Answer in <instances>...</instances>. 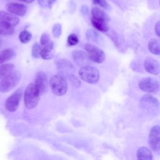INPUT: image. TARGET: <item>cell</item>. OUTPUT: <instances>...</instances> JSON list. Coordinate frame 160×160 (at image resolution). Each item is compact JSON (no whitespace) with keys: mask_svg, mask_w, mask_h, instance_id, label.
Returning a JSON list of instances; mask_svg holds the SVG:
<instances>
[{"mask_svg":"<svg viewBox=\"0 0 160 160\" xmlns=\"http://www.w3.org/2000/svg\"><path fill=\"white\" fill-rule=\"evenodd\" d=\"M34 84L41 94L47 91L48 88V82L47 76L44 72L39 71L37 74Z\"/></svg>","mask_w":160,"mask_h":160,"instance_id":"7c38bea8","label":"cell"},{"mask_svg":"<svg viewBox=\"0 0 160 160\" xmlns=\"http://www.w3.org/2000/svg\"><path fill=\"white\" fill-rule=\"evenodd\" d=\"M14 66L12 64H5L0 66V80L10 74L14 69Z\"/></svg>","mask_w":160,"mask_h":160,"instance_id":"44dd1931","label":"cell"},{"mask_svg":"<svg viewBox=\"0 0 160 160\" xmlns=\"http://www.w3.org/2000/svg\"><path fill=\"white\" fill-rule=\"evenodd\" d=\"M141 107L149 114L158 116L160 111V103L158 100L149 94L144 96L140 101Z\"/></svg>","mask_w":160,"mask_h":160,"instance_id":"7a4b0ae2","label":"cell"},{"mask_svg":"<svg viewBox=\"0 0 160 160\" xmlns=\"http://www.w3.org/2000/svg\"><path fill=\"white\" fill-rule=\"evenodd\" d=\"M93 3L94 4L98 5L99 6L104 8L108 6V4L105 0H93Z\"/></svg>","mask_w":160,"mask_h":160,"instance_id":"f1b7e54d","label":"cell"},{"mask_svg":"<svg viewBox=\"0 0 160 160\" xmlns=\"http://www.w3.org/2000/svg\"><path fill=\"white\" fill-rule=\"evenodd\" d=\"M61 31H62L61 25L59 23L55 24L53 26L52 29V34H53L54 37L58 38L61 34Z\"/></svg>","mask_w":160,"mask_h":160,"instance_id":"cb8c5ba5","label":"cell"},{"mask_svg":"<svg viewBox=\"0 0 160 160\" xmlns=\"http://www.w3.org/2000/svg\"><path fill=\"white\" fill-rule=\"evenodd\" d=\"M146 71L152 74L158 75L160 73V62L152 57H147L144 62Z\"/></svg>","mask_w":160,"mask_h":160,"instance_id":"30bf717a","label":"cell"},{"mask_svg":"<svg viewBox=\"0 0 160 160\" xmlns=\"http://www.w3.org/2000/svg\"><path fill=\"white\" fill-rule=\"evenodd\" d=\"M91 14H92V17L103 19L108 21H109V18L107 15V14L99 8H97V7L93 8L91 10Z\"/></svg>","mask_w":160,"mask_h":160,"instance_id":"7402d4cb","label":"cell"},{"mask_svg":"<svg viewBox=\"0 0 160 160\" xmlns=\"http://www.w3.org/2000/svg\"><path fill=\"white\" fill-rule=\"evenodd\" d=\"M72 58L74 61L78 66L81 67L88 66L91 61L88 54L81 51H74L72 54Z\"/></svg>","mask_w":160,"mask_h":160,"instance_id":"8fae6325","label":"cell"},{"mask_svg":"<svg viewBox=\"0 0 160 160\" xmlns=\"http://www.w3.org/2000/svg\"><path fill=\"white\" fill-rule=\"evenodd\" d=\"M41 48L38 44H34L32 48V55L34 58H39L41 56Z\"/></svg>","mask_w":160,"mask_h":160,"instance_id":"d4e9b609","label":"cell"},{"mask_svg":"<svg viewBox=\"0 0 160 160\" xmlns=\"http://www.w3.org/2000/svg\"><path fill=\"white\" fill-rule=\"evenodd\" d=\"M41 94L36 88L34 83H30L26 88L24 95V102L28 109L35 108L39 101Z\"/></svg>","mask_w":160,"mask_h":160,"instance_id":"6da1fadb","label":"cell"},{"mask_svg":"<svg viewBox=\"0 0 160 160\" xmlns=\"http://www.w3.org/2000/svg\"><path fill=\"white\" fill-rule=\"evenodd\" d=\"M159 6H160V0H159Z\"/></svg>","mask_w":160,"mask_h":160,"instance_id":"d6a6232c","label":"cell"},{"mask_svg":"<svg viewBox=\"0 0 160 160\" xmlns=\"http://www.w3.org/2000/svg\"><path fill=\"white\" fill-rule=\"evenodd\" d=\"M14 27L4 22H0V35L8 36L14 34Z\"/></svg>","mask_w":160,"mask_h":160,"instance_id":"ffe728a7","label":"cell"},{"mask_svg":"<svg viewBox=\"0 0 160 160\" xmlns=\"http://www.w3.org/2000/svg\"><path fill=\"white\" fill-rule=\"evenodd\" d=\"M55 53L54 44L50 42L48 44L44 46V48L41 50V56L44 59H50L53 58Z\"/></svg>","mask_w":160,"mask_h":160,"instance_id":"2e32d148","label":"cell"},{"mask_svg":"<svg viewBox=\"0 0 160 160\" xmlns=\"http://www.w3.org/2000/svg\"><path fill=\"white\" fill-rule=\"evenodd\" d=\"M32 38V35L31 32L28 31H22L20 32L19 35V41L22 43H27Z\"/></svg>","mask_w":160,"mask_h":160,"instance_id":"603a6c76","label":"cell"},{"mask_svg":"<svg viewBox=\"0 0 160 160\" xmlns=\"http://www.w3.org/2000/svg\"><path fill=\"white\" fill-rule=\"evenodd\" d=\"M149 51L154 54H160V39L158 38H152L148 44Z\"/></svg>","mask_w":160,"mask_h":160,"instance_id":"ac0fdd59","label":"cell"},{"mask_svg":"<svg viewBox=\"0 0 160 160\" xmlns=\"http://www.w3.org/2000/svg\"><path fill=\"white\" fill-rule=\"evenodd\" d=\"M79 75L83 81L90 84L96 83L100 76L98 70L89 65L82 67L79 71Z\"/></svg>","mask_w":160,"mask_h":160,"instance_id":"5b68a950","label":"cell"},{"mask_svg":"<svg viewBox=\"0 0 160 160\" xmlns=\"http://www.w3.org/2000/svg\"><path fill=\"white\" fill-rule=\"evenodd\" d=\"M148 142L152 150L160 152V126H154L151 129Z\"/></svg>","mask_w":160,"mask_h":160,"instance_id":"ba28073f","label":"cell"},{"mask_svg":"<svg viewBox=\"0 0 160 160\" xmlns=\"http://www.w3.org/2000/svg\"><path fill=\"white\" fill-rule=\"evenodd\" d=\"M137 158L139 160H151L152 159L151 151L146 147H141L137 151Z\"/></svg>","mask_w":160,"mask_h":160,"instance_id":"e0dca14e","label":"cell"},{"mask_svg":"<svg viewBox=\"0 0 160 160\" xmlns=\"http://www.w3.org/2000/svg\"><path fill=\"white\" fill-rule=\"evenodd\" d=\"M84 48L92 61L96 63H102L104 61L105 53L99 48L91 44H86Z\"/></svg>","mask_w":160,"mask_h":160,"instance_id":"8992f818","label":"cell"},{"mask_svg":"<svg viewBox=\"0 0 160 160\" xmlns=\"http://www.w3.org/2000/svg\"><path fill=\"white\" fill-rule=\"evenodd\" d=\"M51 41H50L49 36L46 33L42 34L41 37V45L46 46V45L48 44Z\"/></svg>","mask_w":160,"mask_h":160,"instance_id":"83f0119b","label":"cell"},{"mask_svg":"<svg viewBox=\"0 0 160 160\" xmlns=\"http://www.w3.org/2000/svg\"><path fill=\"white\" fill-rule=\"evenodd\" d=\"M49 86L52 92L56 96L64 95L68 89V84L65 78L61 74L52 76L49 80Z\"/></svg>","mask_w":160,"mask_h":160,"instance_id":"3957f363","label":"cell"},{"mask_svg":"<svg viewBox=\"0 0 160 160\" xmlns=\"http://www.w3.org/2000/svg\"><path fill=\"white\" fill-rule=\"evenodd\" d=\"M139 88L145 92L156 93L160 90L159 82L152 78H144L141 79L138 83Z\"/></svg>","mask_w":160,"mask_h":160,"instance_id":"52a82bcc","label":"cell"},{"mask_svg":"<svg viewBox=\"0 0 160 160\" xmlns=\"http://www.w3.org/2000/svg\"><path fill=\"white\" fill-rule=\"evenodd\" d=\"M21 73L18 71H13L10 74L1 79L0 82V92H7L14 88L21 79Z\"/></svg>","mask_w":160,"mask_h":160,"instance_id":"277c9868","label":"cell"},{"mask_svg":"<svg viewBox=\"0 0 160 160\" xmlns=\"http://www.w3.org/2000/svg\"><path fill=\"white\" fill-rule=\"evenodd\" d=\"M0 22H6L15 27L19 23V19L9 12L0 11Z\"/></svg>","mask_w":160,"mask_h":160,"instance_id":"5bb4252c","label":"cell"},{"mask_svg":"<svg viewBox=\"0 0 160 160\" xmlns=\"http://www.w3.org/2000/svg\"><path fill=\"white\" fill-rule=\"evenodd\" d=\"M22 95V90L21 88H19L9 96L5 102V107L6 109L10 112L15 111L18 108Z\"/></svg>","mask_w":160,"mask_h":160,"instance_id":"9c48e42d","label":"cell"},{"mask_svg":"<svg viewBox=\"0 0 160 160\" xmlns=\"http://www.w3.org/2000/svg\"><path fill=\"white\" fill-rule=\"evenodd\" d=\"M56 0H38L39 4L42 8H51Z\"/></svg>","mask_w":160,"mask_h":160,"instance_id":"4316f807","label":"cell"},{"mask_svg":"<svg viewBox=\"0 0 160 160\" xmlns=\"http://www.w3.org/2000/svg\"><path fill=\"white\" fill-rule=\"evenodd\" d=\"M15 56L14 51L11 48H6L0 51V64L11 59Z\"/></svg>","mask_w":160,"mask_h":160,"instance_id":"d6986e66","label":"cell"},{"mask_svg":"<svg viewBox=\"0 0 160 160\" xmlns=\"http://www.w3.org/2000/svg\"><path fill=\"white\" fill-rule=\"evenodd\" d=\"M155 32L156 34L160 37V20L157 22L155 26Z\"/></svg>","mask_w":160,"mask_h":160,"instance_id":"f546056e","label":"cell"},{"mask_svg":"<svg viewBox=\"0 0 160 160\" xmlns=\"http://www.w3.org/2000/svg\"><path fill=\"white\" fill-rule=\"evenodd\" d=\"M79 39L75 34H71L68 38V42L70 46H74L78 44Z\"/></svg>","mask_w":160,"mask_h":160,"instance_id":"484cf974","label":"cell"},{"mask_svg":"<svg viewBox=\"0 0 160 160\" xmlns=\"http://www.w3.org/2000/svg\"><path fill=\"white\" fill-rule=\"evenodd\" d=\"M7 11L16 16H23L27 11V7L22 4L15 2L9 3L6 6Z\"/></svg>","mask_w":160,"mask_h":160,"instance_id":"4fadbf2b","label":"cell"},{"mask_svg":"<svg viewBox=\"0 0 160 160\" xmlns=\"http://www.w3.org/2000/svg\"><path fill=\"white\" fill-rule=\"evenodd\" d=\"M81 11L82 13H84H84H86V12H88V8L86 6L84 5V6H82L81 7Z\"/></svg>","mask_w":160,"mask_h":160,"instance_id":"4dcf8cb0","label":"cell"},{"mask_svg":"<svg viewBox=\"0 0 160 160\" xmlns=\"http://www.w3.org/2000/svg\"><path fill=\"white\" fill-rule=\"evenodd\" d=\"M108 21L92 17L91 18V24L96 29L101 32H107L109 29V26L108 23Z\"/></svg>","mask_w":160,"mask_h":160,"instance_id":"9a60e30c","label":"cell"},{"mask_svg":"<svg viewBox=\"0 0 160 160\" xmlns=\"http://www.w3.org/2000/svg\"><path fill=\"white\" fill-rule=\"evenodd\" d=\"M19 1H22V2H26V3H31V2H33L34 0H19Z\"/></svg>","mask_w":160,"mask_h":160,"instance_id":"1f68e13d","label":"cell"}]
</instances>
